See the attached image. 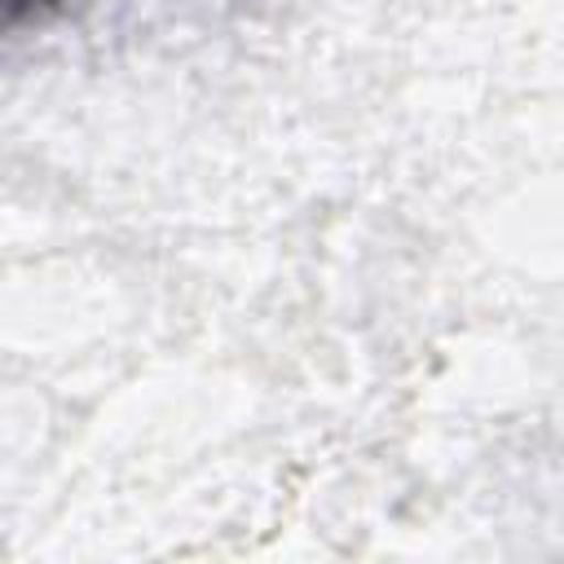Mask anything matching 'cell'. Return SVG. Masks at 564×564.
<instances>
[{
    "label": "cell",
    "instance_id": "obj_1",
    "mask_svg": "<svg viewBox=\"0 0 564 564\" xmlns=\"http://www.w3.org/2000/svg\"><path fill=\"white\" fill-rule=\"evenodd\" d=\"M84 0H0V9H4V31L9 35H18V31H26V26H48L53 18H62V13H70V9H79Z\"/></svg>",
    "mask_w": 564,
    "mask_h": 564
}]
</instances>
